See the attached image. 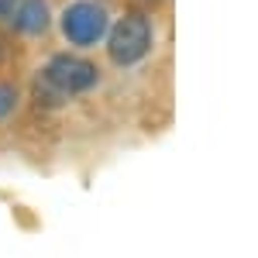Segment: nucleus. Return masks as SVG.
Wrapping results in <instances>:
<instances>
[{
    "label": "nucleus",
    "mask_w": 258,
    "mask_h": 258,
    "mask_svg": "<svg viewBox=\"0 0 258 258\" xmlns=\"http://www.w3.org/2000/svg\"><path fill=\"white\" fill-rule=\"evenodd\" d=\"M107 59L114 62L117 69H131L141 59L152 55L155 45V24L145 11H127L117 21H110L107 28Z\"/></svg>",
    "instance_id": "nucleus-1"
},
{
    "label": "nucleus",
    "mask_w": 258,
    "mask_h": 258,
    "mask_svg": "<svg viewBox=\"0 0 258 258\" xmlns=\"http://www.w3.org/2000/svg\"><path fill=\"white\" fill-rule=\"evenodd\" d=\"M59 28H62V38L69 41L73 48H90V45L107 38L110 14L97 0H73V4L62 7Z\"/></svg>",
    "instance_id": "nucleus-2"
},
{
    "label": "nucleus",
    "mask_w": 258,
    "mask_h": 258,
    "mask_svg": "<svg viewBox=\"0 0 258 258\" xmlns=\"http://www.w3.org/2000/svg\"><path fill=\"white\" fill-rule=\"evenodd\" d=\"M41 76L69 100V97H80V93H90L100 83V69H97V62L83 59L76 52H59V55H52L41 66Z\"/></svg>",
    "instance_id": "nucleus-3"
},
{
    "label": "nucleus",
    "mask_w": 258,
    "mask_h": 258,
    "mask_svg": "<svg viewBox=\"0 0 258 258\" xmlns=\"http://www.w3.org/2000/svg\"><path fill=\"white\" fill-rule=\"evenodd\" d=\"M11 24L18 28L21 35H28V38L45 35L52 28V7H48V0H21L18 14H14Z\"/></svg>",
    "instance_id": "nucleus-4"
},
{
    "label": "nucleus",
    "mask_w": 258,
    "mask_h": 258,
    "mask_svg": "<svg viewBox=\"0 0 258 258\" xmlns=\"http://www.w3.org/2000/svg\"><path fill=\"white\" fill-rule=\"evenodd\" d=\"M31 97H35V103H38V107H48V110H55V107H62V103H66V97H62L59 90H55L52 83L41 76V69L35 73V80H31Z\"/></svg>",
    "instance_id": "nucleus-5"
},
{
    "label": "nucleus",
    "mask_w": 258,
    "mask_h": 258,
    "mask_svg": "<svg viewBox=\"0 0 258 258\" xmlns=\"http://www.w3.org/2000/svg\"><path fill=\"white\" fill-rule=\"evenodd\" d=\"M18 103H21V90L14 86V83L0 80V120L11 117V114L18 110Z\"/></svg>",
    "instance_id": "nucleus-6"
},
{
    "label": "nucleus",
    "mask_w": 258,
    "mask_h": 258,
    "mask_svg": "<svg viewBox=\"0 0 258 258\" xmlns=\"http://www.w3.org/2000/svg\"><path fill=\"white\" fill-rule=\"evenodd\" d=\"M18 4H21V0H0V24H11V21H14Z\"/></svg>",
    "instance_id": "nucleus-7"
}]
</instances>
